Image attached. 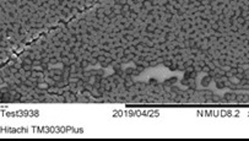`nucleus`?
Returning <instances> with one entry per match:
<instances>
[{
  "label": "nucleus",
  "instance_id": "1",
  "mask_svg": "<svg viewBox=\"0 0 249 141\" xmlns=\"http://www.w3.org/2000/svg\"><path fill=\"white\" fill-rule=\"evenodd\" d=\"M237 98V93L234 92H227L222 96V102L225 103H230V102H234Z\"/></svg>",
  "mask_w": 249,
  "mask_h": 141
},
{
  "label": "nucleus",
  "instance_id": "2",
  "mask_svg": "<svg viewBox=\"0 0 249 141\" xmlns=\"http://www.w3.org/2000/svg\"><path fill=\"white\" fill-rule=\"evenodd\" d=\"M123 85H124V88H125V90H131V88L135 86V81L133 80V77L128 76V77H125V79H124Z\"/></svg>",
  "mask_w": 249,
  "mask_h": 141
},
{
  "label": "nucleus",
  "instance_id": "3",
  "mask_svg": "<svg viewBox=\"0 0 249 141\" xmlns=\"http://www.w3.org/2000/svg\"><path fill=\"white\" fill-rule=\"evenodd\" d=\"M177 81H178V77L177 76H172V77H170V79L164 80V81L162 82V84H163L164 88H172L173 85L177 84Z\"/></svg>",
  "mask_w": 249,
  "mask_h": 141
},
{
  "label": "nucleus",
  "instance_id": "4",
  "mask_svg": "<svg viewBox=\"0 0 249 141\" xmlns=\"http://www.w3.org/2000/svg\"><path fill=\"white\" fill-rule=\"evenodd\" d=\"M0 98H1L3 102H13V96L10 95V92L8 90L0 92Z\"/></svg>",
  "mask_w": 249,
  "mask_h": 141
},
{
  "label": "nucleus",
  "instance_id": "5",
  "mask_svg": "<svg viewBox=\"0 0 249 141\" xmlns=\"http://www.w3.org/2000/svg\"><path fill=\"white\" fill-rule=\"evenodd\" d=\"M211 81H213V77H211L210 75L206 74L205 76L201 79V86H203V88H208L209 85L211 84Z\"/></svg>",
  "mask_w": 249,
  "mask_h": 141
},
{
  "label": "nucleus",
  "instance_id": "6",
  "mask_svg": "<svg viewBox=\"0 0 249 141\" xmlns=\"http://www.w3.org/2000/svg\"><path fill=\"white\" fill-rule=\"evenodd\" d=\"M220 102H222V97L218 95H215V93H213L211 97L208 98V103H220Z\"/></svg>",
  "mask_w": 249,
  "mask_h": 141
},
{
  "label": "nucleus",
  "instance_id": "7",
  "mask_svg": "<svg viewBox=\"0 0 249 141\" xmlns=\"http://www.w3.org/2000/svg\"><path fill=\"white\" fill-rule=\"evenodd\" d=\"M142 5H144V9H146L147 11L154 9V4H152L151 0H144V1H142Z\"/></svg>",
  "mask_w": 249,
  "mask_h": 141
},
{
  "label": "nucleus",
  "instance_id": "8",
  "mask_svg": "<svg viewBox=\"0 0 249 141\" xmlns=\"http://www.w3.org/2000/svg\"><path fill=\"white\" fill-rule=\"evenodd\" d=\"M249 101V96L248 95H237V98H236V102H248Z\"/></svg>",
  "mask_w": 249,
  "mask_h": 141
},
{
  "label": "nucleus",
  "instance_id": "9",
  "mask_svg": "<svg viewBox=\"0 0 249 141\" xmlns=\"http://www.w3.org/2000/svg\"><path fill=\"white\" fill-rule=\"evenodd\" d=\"M216 84V88H218V90H224L225 88H226V85H225V81H224V77L221 80H218V81L215 82Z\"/></svg>",
  "mask_w": 249,
  "mask_h": 141
},
{
  "label": "nucleus",
  "instance_id": "10",
  "mask_svg": "<svg viewBox=\"0 0 249 141\" xmlns=\"http://www.w3.org/2000/svg\"><path fill=\"white\" fill-rule=\"evenodd\" d=\"M147 84H149L150 86H151V88H155V86H157V85H159L160 82H159V80L156 79V77H150L149 82H147Z\"/></svg>",
  "mask_w": 249,
  "mask_h": 141
},
{
  "label": "nucleus",
  "instance_id": "11",
  "mask_svg": "<svg viewBox=\"0 0 249 141\" xmlns=\"http://www.w3.org/2000/svg\"><path fill=\"white\" fill-rule=\"evenodd\" d=\"M80 67H81L82 69H88L89 67H91L90 62H89L88 59H82L81 62H80Z\"/></svg>",
  "mask_w": 249,
  "mask_h": 141
},
{
  "label": "nucleus",
  "instance_id": "12",
  "mask_svg": "<svg viewBox=\"0 0 249 141\" xmlns=\"http://www.w3.org/2000/svg\"><path fill=\"white\" fill-rule=\"evenodd\" d=\"M134 70H135V67H134V68H126V69H124V72H125V77H128V76L133 77Z\"/></svg>",
  "mask_w": 249,
  "mask_h": 141
},
{
  "label": "nucleus",
  "instance_id": "13",
  "mask_svg": "<svg viewBox=\"0 0 249 141\" xmlns=\"http://www.w3.org/2000/svg\"><path fill=\"white\" fill-rule=\"evenodd\" d=\"M199 91H200V93H201V95H204V96H205L206 98L211 97V96L213 95V91H211V90H199Z\"/></svg>",
  "mask_w": 249,
  "mask_h": 141
},
{
  "label": "nucleus",
  "instance_id": "14",
  "mask_svg": "<svg viewBox=\"0 0 249 141\" xmlns=\"http://www.w3.org/2000/svg\"><path fill=\"white\" fill-rule=\"evenodd\" d=\"M215 70L218 75H221V76H225V74H226V70H224V68L218 67V65L215 68Z\"/></svg>",
  "mask_w": 249,
  "mask_h": 141
},
{
  "label": "nucleus",
  "instance_id": "15",
  "mask_svg": "<svg viewBox=\"0 0 249 141\" xmlns=\"http://www.w3.org/2000/svg\"><path fill=\"white\" fill-rule=\"evenodd\" d=\"M188 88H192V90H196V79H190L189 80V86H188Z\"/></svg>",
  "mask_w": 249,
  "mask_h": 141
},
{
  "label": "nucleus",
  "instance_id": "16",
  "mask_svg": "<svg viewBox=\"0 0 249 141\" xmlns=\"http://www.w3.org/2000/svg\"><path fill=\"white\" fill-rule=\"evenodd\" d=\"M220 28H221V26L218 25L217 21H216V22L211 23V30H213V31H220Z\"/></svg>",
  "mask_w": 249,
  "mask_h": 141
},
{
  "label": "nucleus",
  "instance_id": "17",
  "mask_svg": "<svg viewBox=\"0 0 249 141\" xmlns=\"http://www.w3.org/2000/svg\"><path fill=\"white\" fill-rule=\"evenodd\" d=\"M71 64V59H70L69 56H64L62 59V65H70Z\"/></svg>",
  "mask_w": 249,
  "mask_h": 141
},
{
  "label": "nucleus",
  "instance_id": "18",
  "mask_svg": "<svg viewBox=\"0 0 249 141\" xmlns=\"http://www.w3.org/2000/svg\"><path fill=\"white\" fill-rule=\"evenodd\" d=\"M84 88L88 91H91L93 88V84H91V82H85V85H84Z\"/></svg>",
  "mask_w": 249,
  "mask_h": 141
},
{
  "label": "nucleus",
  "instance_id": "19",
  "mask_svg": "<svg viewBox=\"0 0 249 141\" xmlns=\"http://www.w3.org/2000/svg\"><path fill=\"white\" fill-rule=\"evenodd\" d=\"M89 62H90L91 67H96V65H97V64H100V63H98V60L96 59V58H91V59L89 60Z\"/></svg>",
  "mask_w": 249,
  "mask_h": 141
},
{
  "label": "nucleus",
  "instance_id": "20",
  "mask_svg": "<svg viewBox=\"0 0 249 141\" xmlns=\"http://www.w3.org/2000/svg\"><path fill=\"white\" fill-rule=\"evenodd\" d=\"M97 76L105 77V76H106V71H105V69H102V68H101V69H97Z\"/></svg>",
  "mask_w": 249,
  "mask_h": 141
},
{
  "label": "nucleus",
  "instance_id": "21",
  "mask_svg": "<svg viewBox=\"0 0 249 141\" xmlns=\"http://www.w3.org/2000/svg\"><path fill=\"white\" fill-rule=\"evenodd\" d=\"M96 59L98 60V63H102V62H105L106 59H107V56L103 55V54H100V55H98L97 58H96Z\"/></svg>",
  "mask_w": 249,
  "mask_h": 141
},
{
  "label": "nucleus",
  "instance_id": "22",
  "mask_svg": "<svg viewBox=\"0 0 249 141\" xmlns=\"http://www.w3.org/2000/svg\"><path fill=\"white\" fill-rule=\"evenodd\" d=\"M189 80L190 79H184V77H183L182 81H180L182 86H185V88H188V86H189Z\"/></svg>",
  "mask_w": 249,
  "mask_h": 141
},
{
  "label": "nucleus",
  "instance_id": "23",
  "mask_svg": "<svg viewBox=\"0 0 249 141\" xmlns=\"http://www.w3.org/2000/svg\"><path fill=\"white\" fill-rule=\"evenodd\" d=\"M194 70H196V72H201V71H203V68H201L200 65H199L198 63H196V64L194 65Z\"/></svg>",
  "mask_w": 249,
  "mask_h": 141
},
{
  "label": "nucleus",
  "instance_id": "24",
  "mask_svg": "<svg viewBox=\"0 0 249 141\" xmlns=\"http://www.w3.org/2000/svg\"><path fill=\"white\" fill-rule=\"evenodd\" d=\"M198 74H199V72H196V70H193V71L190 72V79H196Z\"/></svg>",
  "mask_w": 249,
  "mask_h": 141
},
{
  "label": "nucleus",
  "instance_id": "25",
  "mask_svg": "<svg viewBox=\"0 0 249 141\" xmlns=\"http://www.w3.org/2000/svg\"><path fill=\"white\" fill-rule=\"evenodd\" d=\"M210 70L211 69H210V68H209V65H206V67L203 68V72H206V74H208V72L210 71Z\"/></svg>",
  "mask_w": 249,
  "mask_h": 141
}]
</instances>
